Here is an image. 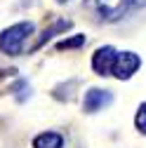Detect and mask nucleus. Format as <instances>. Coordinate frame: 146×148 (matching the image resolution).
Listing matches in <instances>:
<instances>
[{
    "label": "nucleus",
    "instance_id": "1",
    "mask_svg": "<svg viewBox=\"0 0 146 148\" xmlns=\"http://www.w3.org/2000/svg\"><path fill=\"white\" fill-rule=\"evenodd\" d=\"M141 3L144 0H85V5L90 10H94L101 19H108V21L120 19L127 10H132Z\"/></svg>",
    "mask_w": 146,
    "mask_h": 148
},
{
    "label": "nucleus",
    "instance_id": "2",
    "mask_svg": "<svg viewBox=\"0 0 146 148\" xmlns=\"http://www.w3.org/2000/svg\"><path fill=\"white\" fill-rule=\"evenodd\" d=\"M33 33V24L31 21H21V24H14L7 31H3L0 35V49L5 54H19L24 47V40Z\"/></svg>",
    "mask_w": 146,
    "mask_h": 148
},
{
    "label": "nucleus",
    "instance_id": "3",
    "mask_svg": "<svg viewBox=\"0 0 146 148\" xmlns=\"http://www.w3.org/2000/svg\"><path fill=\"white\" fill-rule=\"evenodd\" d=\"M116 57H118V52L111 47V45H106V47H99L94 52V57H92V68L97 75H111V71H113V64H116Z\"/></svg>",
    "mask_w": 146,
    "mask_h": 148
},
{
    "label": "nucleus",
    "instance_id": "4",
    "mask_svg": "<svg viewBox=\"0 0 146 148\" xmlns=\"http://www.w3.org/2000/svg\"><path fill=\"white\" fill-rule=\"evenodd\" d=\"M139 66H141V59L137 57L134 52H123V54L116 57V64H113V71L111 73H113L116 78H120V80H127Z\"/></svg>",
    "mask_w": 146,
    "mask_h": 148
},
{
    "label": "nucleus",
    "instance_id": "5",
    "mask_svg": "<svg viewBox=\"0 0 146 148\" xmlns=\"http://www.w3.org/2000/svg\"><path fill=\"white\" fill-rule=\"evenodd\" d=\"M113 101V94L108 89H90L85 94V101H83V110L85 113H97V110H101L104 106H108Z\"/></svg>",
    "mask_w": 146,
    "mask_h": 148
},
{
    "label": "nucleus",
    "instance_id": "6",
    "mask_svg": "<svg viewBox=\"0 0 146 148\" xmlns=\"http://www.w3.org/2000/svg\"><path fill=\"white\" fill-rule=\"evenodd\" d=\"M64 146V136L57 132H43L33 139V148H61Z\"/></svg>",
    "mask_w": 146,
    "mask_h": 148
},
{
    "label": "nucleus",
    "instance_id": "7",
    "mask_svg": "<svg viewBox=\"0 0 146 148\" xmlns=\"http://www.w3.org/2000/svg\"><path fill=\"white\" fill-rule=\"evenodd\" d=\"M80 45H85V35H76V38L61 40L57 47H59V49H73V47H80Z\"/></svg>",
    "mask_w": 146,
    "mask_h": 148
},
{
    "label": "nucleus",
    "instance_id": "8",
    "mask_svg": "<svg viewBox=\"0 0 146 148\" xmlns=\"http://www.w3.org/2000/svg\"><path fill=\"white\" fill-rule=\"evenodd\" d=\"M134 122H137V127H139V132H144V134H146V103H141V106H139Z\"/></svg>",
    "mask_w": 146,
    "mask_h": 148
},
{
    "label": "nucleus",
    "instance_id": "9",
    "mask_svg": "<svg viewBox=\"0 0 146 148\" xmlns=\"http://www.w3.org/2000/svg\"><path fill=\"white\" fill-rule=\"evenodd\" d=\"M59 3H68V0H59Z\"/></svg>",
    "mask_w": 146,
    "mask_h": 148
}]
</instances>
